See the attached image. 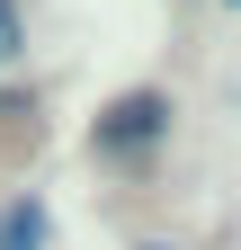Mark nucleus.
<instances>
[{
	"mask_svg": "<svg viewBox=\"0 0 241 250\" xmlns=\"http://www.w3.org/2000/svg\"><path fill=\"white\" fill-rule=\"evenodd\" d=\"M161 116H170V107H161V89H134V99H116V107L99 116V152H125V143L143 152V143H161Z\"/></svg>",
	"mask_w": 241,
	"mask_h": 250,
	"instance_id": "f257e3e1",
	"label": "nucleus"
},
{
	"mask_svg": "<svg viewBox=\"0 0 241 250\" xmlns=\"http://www.w3.org/2000/svg\"><path fill=\"white\" fill-rule=\"evenodd\" d=\"M0 250H45V197H9L0 206Z\"/></svg>",
	"mask_w": 241,
	"mask_h": 250,
	"instance_id": "f03ea898",
	"label": "nucleus"
},
{
	"mask_svg": "<svg viewBox=\"0 0 241 250\" xmlns=\"http://www.w3.org/2000/svg\"><path fill=\"white\" fill-rule=\"evenodd\" d=\"M27 54V18H18V0H0V62H18Z\"/></svg>",
	"mask_w": 241,
	"mask_h": 250,
	"instance_id": "7ed1b4c3",
	"label": "nucleus"
},
{
	"mask_svg": "<svg viewBox=\"0 0 241 250\" xmlns=\"http://www.w3.org/2000/svg\"><path fill=\"white\" fill-rule=\"evenodd\" d=\"M152 250H161V241H152Z\"/></svg>",
	"mask_w": 241,
	"mask_h": 250,
	"instance_id": "20e7f679",
	"label": "nucleus"
}]
</instances>
